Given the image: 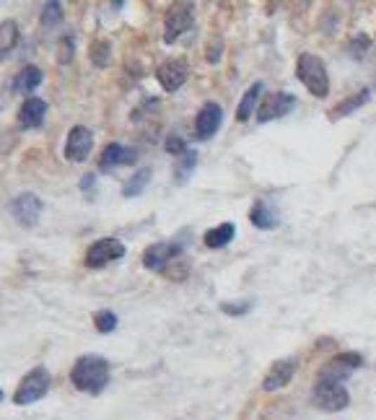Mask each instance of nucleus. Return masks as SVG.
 <instances>
[{
	"label": "nucleus",
	"mask_w": 376,
	"mask_h": 420,
	"mask_svg": "<svg viewBox=\"0 0 376 420\" xmlns=\"http://www.w3.org/2000/svg\"><path fill=\"white\" fill-rule=\"evenodd\" d=\"M70 381L78 392L86 395H102L107 384H109V360L102 355H81L70 369Z\"/></svg>",
	"instance_id": "obj_1"
},
{
	"label": "nucleus",
	"mask_w": 376,
	"mask_h": 420,
	"mask_svg": "<svg viewBox=\"0 0 376 420\" xmlns=\"http://www.w3.org/2000/svg\"><path fill=\"white\" fill-rule=\"evenodd\" d=\"M296 76L299 81L307 86V91L316 99H325L330 94V76H327L325 62L319 60L311 52H304L299 55V62H296Z\"/></svg>",
	"instance_id": "obj_2"
},
{
	"label": "nucleus",
	"mask_w": 376,
	"mask_h": 420,
	"mask_svg": "<svg viewBox=\"0 0 376 420\" xmlns=\"http://www.w3.org/2000/svg\"><path fill=\"white\" fill-rule=\"evenodd\" d=\"M50 386H52L50 371L44 369V366H36V369H32L24 379H21V381H18L16 392H13V402H16L18 407H26V405L39 402V400L47 397Z\"/></svg>",
	"instance_id": "obj_3"
},
{
	"label": "nucleus",
	"mask_w": 376,
	"mask_h": 420,
	"mask_svg": "<svg viewBox=\"0 0 376 420\" xmlns=\"http://www.w3.org/2000/svg\"><path fill=\"white\" fill-rule=\"evenodd\" d=\"M192 24H195V6L192 3H174L163 18V42H180V36L187 34Z\"/></svg>",
	"instance_id": "obj_4"
},
{
	"label": "nucleus",
	"mask_w": 376,
	"mask_h": 420,
	"mask_svg": "<svg viewBox=\"0 0 376 420\" xmlns=\"http://www.w3.org/2000/svg\"><path fill=\"white\" fill-rule=\"evenodd\" d=\"M311 402L319 407V410L325 412H337V410H345L348 402H351V395H348V389L337 381H325V379H319L314 384V392H311Z\"/></svg>",
	"instance_id": "obj_5"
},
{
	"label": "nucleus",
	"mask_w": 376,
	"mask_h": 420,
	"mask_svg": "<svg viewBox=\"0 0 376 420\" xmlns=\"http://www.w3.org/2000/svg\"><path fill=\"white\" fill-rule=\"evenodd\" d=\"M182 252H184L182 241H159V244H151L143 252V267L154 270V273H163L166 267L177 262V257H180Z\"/></svg>",
	"instance_id": "obj_6"
},
{
	"label": "nucleus",
	"mask_w": 376,
	"mask_h": 420,
	"mask_svg": "<svg viewBox=\"0 0 376 420\" xmlns=\"http://www.w3.org/2000/svg\"><path fill=\"white\" fill-rule=\"evenodd\" d=\"M42 210H44V203L34 192H21V195H16V198L11 200V215H13V221H16L18 226H24V229L36 226Z\"/></svg>",
	"instance_id": "obj_7"
},
{
	"label": "nucleus",
	"mask_w": 376,
	"mask_h": 420,
	"mask_svg": "<svg viewBox=\"0 0 376 420\" xmlns=\"http://www.w3.org/2000/svg\"><path fill=\"white\" fill-rule=\"evenodd\" d=\"M125 257V244L120 239H112V236H104V239H96L88 252H86V265L99 270V267L109 265L114 259Z\"/></svg>",
	"instance_id": "obj_8"
},
{
	"label": "nucleus",
	"mask_w": 376,
	"mask_h": 420,
	"mask_svg": "<svg viewBox=\"0 0 376 420\" xmlns=\"http://www.w3.org/2000/svg\"><path fill=\"white\" fill-rule=\"evenodd\" d=\"M361 366H363V358H361L358 353H337L335 358L327 360L325 369L319 371V379L342 384V381L351 377L353 371H358Z\"/></svg>",
	"instance_id": "obj_9"
},
{
	"label": "nucleus",
	"mask_w": 376,
	"mask_h": 420,
	"mask_svg": "<svg viewBox=\"0 0 376 420\" xmlns=\"http://www.w3.org/2000/svg\"><path fill=\"white\" fill-rule=\"evenodd\" d=\"M296 107V96L288 91H275L262 99V104L257 107V120L260 122H273L278 117H286L288 111Z\"/></svg>",
	"instance_id": "obj_10"
},
{
	"label": "nucleus",
	"mask_w": 376,
	"mask_h": 420,
	"mask_svg": "<svg viewBox=\"0 0 376 420\" xmlns=\"http://www.w3.org/2000/svg\"><path fill=\"white\" fill-rule=\"evenodd\" d=\"M91 148H94V133L83 125H76L65 140V158L73 163H83L91 154Z\"/></svg>",
	"instance_id": "obj_11"
},
{
	"label": "nucleus",
	"mask_w": 376,
	"mask_h": 420,
	"mask_svg": "<svg viewBox=\"0 0 376 420\" xmlns=\"http://www.w3.org/2000/svg\"><path fill=\"white\" fill-rule=\"evenodd\" d=\"M223 125V109H221V104H215V102H208L203 104V109L197 111V117H195V133L200 140H210V137L221 130Z\"/></svg>",
	"instance_id": "obj_12"
},
{
	"label": "nucleus",
	"mask_w": 376,
	"mask_h": 420,
	"mask_svg": "<svg viewBox=\"0 0 376 420\" xmlns=\"http://www.w3.org/2000/svg\"><path fill=\"white\" fill-rule=\"evenodd\" d=\"M187 65L180 60H166L161 62L159 68H156V81L161 83V88L166 94H174V91H180L184 83H187Z\"/></svg>",
	"instance_id": "obj_13"
},
{
	"label": "nucleus",
	"mask_w": 376,
	"mask_h": 420,
	"mask_svg": "<svg viewBox=\"0 0 376 420\" xmlns=\"http://www.w3.org/2000/svg\"><path fill=\"white\" fill-rule=\"evenodd\" d=\"M135 158H137L135 148L122 146V143H109V146L102 151L99 169H102L104 174L114 172V169H120V166H130V163H135Z\"/></svg>",
	"instance_id": "obj_14"
},
{
	"label": "nucleus",
	"mask_w": 376,
	"mask_h": 420,
	"mask_svg": "<svg viewBox=\"0 0 376 420\" xmlns=\"http://www.w3.org/2000/svg\"><path fill=\"white\" fill-rule=\"evenodd\" d=\"M296 369H299V360L296 358L275 360L273 369L267 371L265 381H262V389H265V392H278V389H283V386H288V381L293 379Z\"/></svg>",
	"instance_id": "obj_15"
},
{
	"label": "nucleus",
	"mask_w": 376,
	"mask_h": 420,
	"mask_svg": "<svg viewBox=\"0 0 376 420\" xmlns=\"http://www.w3.org/2000/svg\"><path fill=\"white\" fill-rule=\"evenodd\" d=\"M44 117H47V102H44V99H39V96L24 99L21 109H18V125H21V128L26 130L39 128L44 122Z\"/></svg>",
	"instance_id": "obj_16"
},
{
	"label": "nucleus",
	"mask_w": 376,
	"mask_h": 420,
	"mask_svg": "<svg viewBox=\"0 0 376 420\" xmlns=\"http://www.w3.org/2000/svg\"><path fill=\"white\" fill-rule=\"evenodd\" d=\"M42 81H44V76H42V70L36 68V65H26V68H21L13 76V83H11V91L13 94H18V96H26L29 99V94H34L36 88L42 86Z\"/></svg>",
	"instance_id": "obj_17"
},
{
	"label": "nucleus",
	"mask_w": 376,
	"mask_h": 420,
	"mask_svg": "<svg viewBox=\"0 0 376 420\" xmlns=\"http://www.w3.org/2000/svg\"><path fill=\"white\" fill-rule=\"evenodd\" d=\"M249 221H252V226L260 229V231H273V229H278V213L267 205L265 200H255V205L249 210Z\"/></svg>",
	"instance_id": "obj_18"
},
{
	"label": "nucleus",
	"mask_w": 376,
	"mask_h": 420,
	"mask_svg": "<svg viewBox=\"0 0 376 420\" xmlns=\"http://www.w3.org/2000/svg\"><path fill=\"white\" fill-rule=\"evenodd\" d=\"M18 39H21V32H18V24L16 21H0V60L3 57H8L11 52L18 47Z\"/></svg>",
	"instance_id": "obj_19"
},
{
	"label": "nucleus",
	"mask_w": 376,
	"mask_h": 420,
	"mask_svg": "<svg viewBox=\"0 0 376 420\" xmlns=\"http://www.w3.org/2000/svg\"><path fill=\"white\" fill-rule=\"evenodd\" d=\"M371 99V88H361L358 94H353L351 99H345L342 104H337L333 111H330V117L333 120H340V117H348V114H353L356 109H361L363 104Z\"/></svg>",
	"instance_id": "obj_20"
},
{
	"label": "nucleus",
	"mask_w": 376,
	"mask_h": 420,
	"mask_svg": "<svg viewBox=\"0 0 376 420\" xmlns=\"http://www.w3.org/2000/svg\"><path fill=\"white\" fill-rule=\"evenodd\" d=\"M234 233H236L234 223H221V226H215V229L206 231L203 241H206V247H210V249H223L229 241H234Z\"/></svg>",
	"instance_id": "obj_21"
},
{
	"label": "nucleus",
	"mask_w": 376,
	"mask_h": 420,
	"mask_svg": "<svg viewBox=\"0 0 376 420\" xmlns=\"http://www.w3.org/2000/svg\"><path fill=\"white\" fill-rule=\"evenodd\" d=\"M260 96H262V83H255V86L247 88V94L241 96V104L239 109H236V120L247 122L249 117H255V107L260 102Z\"/></svg>",
	"instance_id": "obj_22"
},
{
	"label": "nucleus",
	"mask_w": 376,
	"mask_h": 420,
	"mask_svg": "<svg viewBox=\"0 0 376 420\" xmlns=\"http://www.w3.org/2000/svg\"><path fill=\"white\" fill-rule=\"evenodd\" d=\"M148 182H151V169L143 166V169H137V172L130 177L128 184L122 187V195H125V198H137V195H143V189L148 187Z\"/></svg>",
	"instance_id": "obj_23"
},
{
	"label": "nucleus",
	"mask_w": 376,
	"mask_h": 420,
	"mask_svg": "<svg viewBox=\"0 0 376 420\" xmlns=\"http://www.w3.org/2000/svg\"><path fill=\"white\" fill-rule=\"evenodd\" d=\"M195 166H197V151H184V154L177 158V169H174V177H177V182L180 184H184L187 182V177L192 172H195Z\"/></svg>",
	"instance_id": "obj_24"
},
{
	"label": "nucleus",
	"mask_w": 376,
	"mask_h": 420,
	"mask_svg": "<svg viewBox=\"0 0 376 420\" xmlns=\"http://www.w3.org/2000/svg\"><path fill=\"white\" fill-rule=\"evenodd\" d=\"M88 55H91V62H94L96 68H109V62H112V44L107 42V39H99V42L91 44Z\"/></svg>",
	"instance_id": "obj_25"
},
{
	"label": "nucleus",
	"mask_w": 376,
	"mask_h": 420,
	"mask_svg": "<svg viewBox=\"0 0 376 420\" xmlns=\"http://www.w3.org/2000/svg\"><path fill=\"white\" fill-rule=\"evenodd\" d=\"M117 325H120V319H117V314L109 309H102V311H96L94 314V327H96V332H102V334H109L117 330Z\"/></svg>",
	"instance_id": "obj_26"
},
{
	"label": "nucleus",
	"mask_w": 376,
	"mask_h": 420,
	"mask_svg": "<svg viewBox=\"0 0 376 420\" xmlns=\"http://www.w3.org/2000/svg\"><path fill=\"white\" fill-rule=\"evenodd\" d=\"M62 18H65V13H62V6L52 0V3H47V6L42 8V18H39V21H42L44 29H55L58 24H62Z\"/></svg>",
	"instance_id": "obj_27"
},
{
	"label": "nucleus",
	"mask_w": 376,
	"mask_h": 420,
	"mask_svg": "<svg viewBox=\"0 0 376 420\" xmlns=\"http://www.w3.org/2000/svg\"><path fill=\"white\" fill-rule=\"evenodd\" d=\"M55 55H58V62H60V65H68V62L73 60V55H76V36L73 34L60 36Z\"/></svg>",
	"instance_id": "obj_28"
},
{
	"label": "nucleus",
	"mask_w": 376,
	"mask_h": 420,
	"mask_svg": "<svg viewBox=\"0 0 376 420\" xmlns=\"http://www.w3.org/2000/svg\"><path fill=\"white\" fill-rule=\"evenodd\" d=\"M221 311L229 317H244L252 311V301H236V304H221Z\"/></svg>",
	"instance_id": "obj_29"
},
{
	"label": "nucleus",
	"mask_w": 376,
	"mask_h": 420,
	"mask_svg": "<svg viewBox=\"0 0 376 420\" xmlns=\"http://www.w3.org/2000/svg\"><path fill=\"white\" fill-rule=\"evenodd\" d=\"M163 148H166V151H169L171 156H177V158H180V156L184 154V151H187V146H184V140H182L180 135H169V137H166V143H163Z\"/></svg>",
	"instance_id": "obj_30"
},
{
	"label": "nucleus",
	"mask_w": 376,
	"mask_h": 420,
	"mask_svg": "<svg viewBox=\"0 0 376 420\" xmlns=\"http://www.w3.org/2000/svg\"><path fill=\"white\" fill-rule=\"evenodd\" d=\"M368 50V39L363 36V42H361V47H358V39H353L351 42V47H348V52H351V57H356V60H361L363 57V52Z\"/></svg>",
	"instance_id": "obj_31"
},
{
	"label": "nucleus",
	"mask_w": 376,
	"mask_h": 420,
	"mask_svg": "<svg viewBox=\"0 0 376 420\" xmlns=\"http://www.w3.org/2000/svg\"><path fill=\"white\" fill-rule=\"evenodd\" d=\"M94 184H96V177H94V174H86L83 182H81V189H83V192H88V189H94Z\"/></svg>",
	"instance_id": "obj_32"
},
{
	"label": "nucleus",
	"mask_w": 376,
	"mask_h": 420,
	"mask_svg": "<svg viewBox=\"0 0 376 420\" xmlns=\"http://www.w3.org/2000/svg\"><path fill=\"white\" fill-rule=\"evenodd\" d=\"M3 400H6V395H3V389H0V402H3Z\"/></svg>",
	"instance_id": "obj_33"
}]
</instances>
